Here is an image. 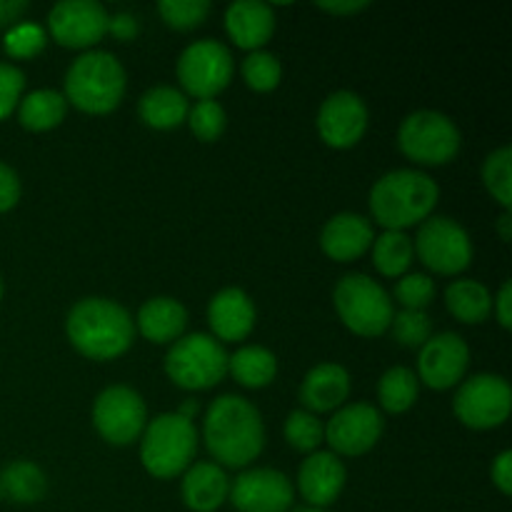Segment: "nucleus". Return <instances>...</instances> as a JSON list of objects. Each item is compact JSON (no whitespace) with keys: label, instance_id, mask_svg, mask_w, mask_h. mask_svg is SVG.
<instances>
[{"label":"nucleus","instance_id":"obj_1","mask_svg":"<svg viewBox=\"0 0 512 512\" xmlns=\"http://www.w3.org/2000/svg\"><path fill=\"white\" fill-rule=\"evenodd\" d=\"M263 420L240 395H220L205 418V445L215 460L230 468L253 463L263 450Z\"/></svg>","mask_w":512,"mask_h":512},{"label":"nucleus","instance_id":"obj_2","mask_svg":"<svg viewBox=\"0 0 512 512\" xmlns=\"http://www.w3.org/2000/svg\"><path fill=\"white\" fill-rule=\"evenodd\" d=\"M68 338L85 358L110 360L133 343V320L128 310L105 298H85L68 313Z\"/></svg>","mask_w":512,"mask_h":512},{"label":"nucleus","instance_id":"obj_3","mask_svg":"<svg viewBox=\"0 0 512 512\" xmlns=\"http://www.w3.org/2000/svg\"><path fill=\"white\" fill-rule=\"evenodd\" d=\"M438 185L420 170H393L370 190L373 218L388 230H403L433 213Z\"/></svg>","mask_w":512,"mask_h":512},{"label":"nucleus","instance_id":"obj_4","mask_svg":"<svg viewBox=\"0 0 512 512\" xmlns=\"http://www.w3.org/2000/svg\"><path fill=\"white\" fill-rule=\"evenodd\" d=\"M125 93V70L118 58L103 50L85 53L65 75V95L75 108L105 115L118 108Z\"/></svg>","mask_w":512,"mask_h":512},{"label":"nucleus","instance_id":"obj_5","mask_svg":"<svg viewBox=\"0 0 512 512\" xmlns=\"http://www.w3.org/2000/svg\"><path fill=\"white\" fill-rule=\"evenodd\" d=\"M198 448V433L190 420L178 413L155 418L148 425L140 445V460L153 478H175L188 468Z\"/></svg>","mask_w":512,"mask_h":512},{"label":"nucleus","instance_id":"obj_6","mask_svg":"<svg viewBox=\"0 0 512 512\" xmlns=\"http://www.w3.org/2000/svg\"><path fill=\"white\" fill-rule=\"evenodd\" d=\"M333 300L340 320L363 338H378L393 323L390 295L368 275H345L335 285Z\"/></svg>","mask_w":512,"mask_h":512},{"label":"nucleus","instance_id":"obj_7","mask_svg":"<svg viewBox=\"0 0 512 512\" xmlns=\"http://www.w3.org/2000/svg\"><path fill=\"white\" fill-rule=\"evenodd\" d=\"M165 373L185 390L213 388L228 373V353L210 335H185L170 348L165 358Z\"/></svg>","mask_w":512,"mask_h":512},{"label":"nucleus","instance_id":"obj_8","mask_svg":"<svg viewBox=\"0 0 512 512\" xmlns=\"http://www.w3.org/2000/svg\"><path fill=\"white\" fill-rule=\"evenodd\" d=\"M400 150L423 165H443L460 150V133L453 120L435 110L408 115L398 130Z\"/></svg>","mask_w":512,"mask_h":512},{"label":"nucleus","instance_id":"obj_9","mask_svg":"<svg viewBox=\"0 0 512 512\" xmlns=\"http://www.w3.org/2000/svg\"><path fill=\"white\" fill-rule=\"evenodd\" d=\"M233 78L230 50L218 40H198L188 45L178 60V80L190 95L213 100Z\"/></svg>","mask_w":512,"mask_h":512},{"label":"nucleus","instance_id":"obj_10","mask_svg":"<svg viewBox=\"0 0 512 512\" xmlns=\"http://www.w3.org/2000/svg\"><path fill=\"white\" fill-rule=\"evenodd\" d=\"M455 415L473 430L498 428L508 420L512 390L500 375H475L455 395Z\"/></svg>","mask_w":512,"mask_h":512},{"label":"nucleus","instance_id":"obj_11","mask_svg":"<svg viewBox=\"0 0 512 512\" xmlns=\"http://www.w3.org/2000/svg\"><path fill=\"white\" fill-rule=\"evenodd\" d=\"M415 250L425 268L440 275H455L465 270L473 258V245L463 225L450 218L425 220L415 238Z\"/></svg>","mask_w":512,"mask_h":512},{"label":"nucleus","instance_id":"obj_12","mask_svg":"<svg viewBox=\"0 0 512 512\" xmlns=\"http://www.w3.org/2000/svg\"><path fill=\"white\" fill-rule=\"evenodd\" d=\"M93 423L98 433L113 445H128L143 433L145 403L133 388L113 385L95 400Z\"/></svg>","mask_w":512,"mask_h":512},{"label":"nucleus","instance_id":"obj_13","mask_svg":"<svg viewBox=\"0 0 512 512\" xmlns=\"http://www.w3.org/2000/svg\"><path fill=\"white\" fill-rule=\"evenodd\" d=\"M50 33L65 48H88L103 40L110 18L95 0H63L50 10Z\"/></svg>","mask_w":512,"mask_h":512},{"label":"nucleus","instance_id":"obj_14","mask_svg":"<svg viewBox=\"0 0 512 512\" xmlns=\"http://www.w3.org/2000/svg\"><path fill=\"white\" fill-rule=\"evenodd\" d=\"M238 512H288L293 505V485L278 470H248L230 488Z\"/></svg>","mask_w":512,"mask_h":512},{"label":"nucleus","instance_id":"obj_15","mask_svg":"<svg viewBox=\"0 0 512 512\" xmlns=\"http://www.w3.org/2000/svg\"><path fill=\"white\" fill-rule=\"evenodd\" d=\"M383 435V418L368 403H355L333 415L325 428V440L340 455H363L375 448Z\"/></svg>","mask_w":512,"mask_h":512},{"label":"nucleus","instance_id":"obj_16","mask_svg":"<svg viewBox=\"0 0 512 512\" xmlns=\"http://www.w3.org/2000/svg\"><path fill=\"white\" fill-rule=\"evenodd\" d=\"M468 358V343L458 333L435 335L420 350V380L433 390L453 388L458 380H463L465 370H468Z\"/></svg>","mask_w":512,"mask_h":512},{"label":"nucleus","instance_id":"obj_17","mask_svg":"<svg viewBox=\"0 0 512 512\" xmlns=\"http://www.w3.org/2000/svg\"><path fill=\"white\" fill-rule=\"evenodd\" d=\"M368 128V108L350 90H338L320 105V138L333 148H353Z\"/></svg>","mask_w":512,"mask_h":512},{"label":"nucleus","instance_id":"obj_18","mask_svg":"<svg viewBox=\"0 0 512 512\" xmlns=\"http://www.w3.org/2000/svg\"><path fill=\"white\" fill-rule=\"evenodd\" d=\"M345 485V465L333 453H313L298 473V488L313 508L323 510L338 500Z\"/></svg>","mask_w":512,"mask_h":512},{"label":"nucleus","instance_id":"obj_19","mask_svg":"<svg viewBox=\"0 0 512 512\" xmlns=\"http://www.w3.org/2000/svg\"><path fill=\"white\" fill-rule=\"evenodd\" d=\"M373 240V225L363 215L355 213L335 215L320 235L323 253L338 263H350V260L360 258L373 245Z\"/></svg>","mask_w":512,"mask_h":512},{"label":"nucleus","instance_id":"obj_20","mask_svg":"<svg viewBox=\"0 0 512 512\" xmlns=\"http://www.w3.org/2000/svg\"><path fill=\"white\" fill-rule=\"evenodd\" d=\"M225 28L235 45L243 50H258L270 40L275 30V15L268 3L260 0H238L225 10Z\"/></svg>","mask_w":512,"mask_h":512},{"label":"nucleus","instance_id":"obj_21","mask_svg":"<svg viewBox=\"0 0 512 512\" xmlns=\"http://www.w3.org/2000/svg\"><path fill=\"white\" fill-rule=\"evenodd\" d=\"M208 323L220 340H243L255 325V308L240 288H225L210 300Z\"/></svg>","mask_w":512,"mask_h":512},{"label":"nucleus","instance_id":"obj_22","mask_svg":"<svg viewBox=\"0 0 512 512\" xmlns=\"http://www.w3.org/2000/svg\"><path fill=\"white\" fill-rule=\"evenodd\" d=\"M350 393V375L343 365H315L300 385V400L313 413H330L345 403Z\"/></svg>","mask_w":512,"mask_h":512},{"label":"nucleus","instance_id":"obj_23","mask_svg":"<svg viewBox=\"0 0 512 512\" xmlns=\"http://www.w3.org/2000/svg\"><path fill=\"white\" fill-rule=\"evenodd\" d=\"M228 475L213 463H198L185 473L183 500L193 512H213L228 500Z\"/></svg>","mask_w":512,"mask_h":512},{"label":"nucleus","instance_id":"obj_24","mask_svg":"<svg viewBox=\"0 0 512 512\" xmlns=\"http://www.w3.org/2000/svg\"><path fill=\"white\" fill-rule=\"evenodd\" d=\"M188 323V313L173 298H153L140 308L138 328L153 343H170L180 338Z\"/></svg>","mask_w":512,"mask_h":512},{"label":"nucleus","instance_id":"obj_25","mask_svg":"<svg viewBox=\"0 0 512 512\" xmlns=\"http://www.w3.org/2000/svg\"><path fill=\"white\" fill-rule=\"evenodd\" d=\"M138 110L145 125L158 130H170L178 128L188 118V100H185V95L180 90L160 85V88L148 90L140 98Z\"/></svg>","mask_w":512,"mask_h":512},{"label":"nucleus","instance_id":"obj_26","mask_svg":"<svg viewBox=\"0 0 512 512\" xmlns=\"http://www.w3.org/2000/svg\"><path fill=\"white\" fill-rule=\"evenodd\" d=\"M445 303L460 323L473 325L488 320L490 310H493V298H490L488 288L478 280H455L445 290Z\"/></svg>","mask_w":512,"mask_h":512},{"label":"nucleus","instance_id":"obj_27","mask_svg":"<svg viewBox=\"0 0 512 512\" xmlns=\"http://www.w3.org/2000/svg\"><path fill=\"white\" fill-rule=\"evenodd\" d=\"M228 370L245 388H265L268 383H273L278 363H275V355L270 350L250 345V348H240L233 358H228Z\"/></svg>","mask_w":512,"mask_h":512},{"label":"nucleus","instance_id":"obj_28","mask_svg":"<svg viewBox=\"0 0 512 512\" xmlns=\"http://www.w3.org/2000/svg\"><path fill=\"white\" fill-rule=\"evenodd\" d=\"M45 490H48V480H45L43 470L28 460L8 465L0 475V493L13 503H38Z\"/></svg>","mask_w":512,"mask_h":512},{"label":"nucleus","instance_id":"obj_29","mask_svg":"<svg viewBox=\"0 0 512 512\" xmlns=\"http://www.w3.org/2000/svg\"><path fill=\"white\" fill-rule=\"evenodd\" d=\"M65 110H68V100L63 98L55 90H33L23 98L20 103V123L28 130H50L65 118Z\"/></svg>","mask_w":512,"mask_h":512},{"label":"nucleus","instance_id":"obj_30","mask_svg":"<svg viewBox=\"0 0 512 512\" xmlns=\"http://www.w3.org/2000/svg\"><path fill=\"white\" fill-rule=\"evenodd\" d=\"M373 263L388 278H398L413 263V243L403 230H388L373 245Z\"/></svg>","mask_w":512,"mask_h":512},{"label":"nucleus","instance_id":"obj_31","mask_svg":"<svg viewBox=\"0 0 512 512\" xmlns=\"http://www.w3.org/2000/svg\"><path fill=\"white\" fill-rule=\"evenodd\" d=\"M378 398L388 413H405L418 398V378L408 368H390L378 383Z\"/></svg>","mask_w":512,"mask_h":512},{"label":"nucleus","instance_id":"obj_32","mask_svg":"<svg viewBox=\"0 0 512 512\" xmlns=\"http://www.w3.org/2000/svg\"><path fill=\"white\" fill-rule=\"evenodd\" d=\"M510 163H512V150L505 145V148L495 150V153L488 155L483 165V180L488 193L503 205L505 210H510L512 205V173H510Z\"/></svg>","mask_w":512,"mask_h":512},{"label":"nucleus","instance_id":"obj_33","mask_svg":"<svg viewBox=\"0 0 512 512\" xmlns=\"http://www.w3.org/2000/svg\"><path fill=\"white\" fill-rule=\"evenodd\" d=\"M325 438V428L320 425V420L313 413H305V410H293L285 420V440L293 445L300 453H310V450L318 448Z\"/></svg>","mask_w":512,"mask_h":512},{"label":"nucleus","instance_id":"obj_34","mask_svg":"<svg viewBox=\"0 0 512 512\" xmlns=\"http://www.w3.org/2000/svg\"><path fill=\"white\" fill-rule=\"evenodd\" d=\"M280 75H283V68H280V60L273 53L255 50L243 60L245 83L258 90V93H268V90L278 88Z\"/></svg>","mask_w":512,"mask_h":512},{"label":"nucleus","instance_id":"obj_35","mask_svg":"<svg viewBox=\"0 0 512 512\" xmlns=\"http://www.w3.org/2000/svg\"><path fill=\"white\" fill-rule=\"evenodd\" d=\"M188 123L195 138L203 143H213L225 130V110L215 100H200L193 110H188Z\"/></svg>","mask_w":512,"mask_h":512},{"label":"nucleus","instance_id":"obj_36","mask_svg":"<svg viewBox=\"0 0 512 512\" xmlns=\"http://www.w3.org/2000/svg\"><path fill=\"white\" fill-rule=\"evenodd\" d=\"M158 10L170 28L190 30L203 23L205 15L210 13V3L208 0H163Z\"/></svg>","mask_w":512,"mask_h":512},{"label":"nucleus","instance_id":"obj_37","mask_svg":"<svg viewBox=\"0 0 512 512\" xmlns=\"http://www.w3.org/2000/svg\"><path fill=\"white\" fill-rule=\"evenodd\" d=\"M390 328H393L395 340L405 348H420L430 340V318L425 310H403L393 315Z\"/></svg>","mask_w":512,"mask_h":512},{"label":"nucleus","instance_id":"obj_38","mask_svg":"<svg viewBox=\"0 0 512 512\" xmlns=\"http://www.w3.org/2000/svg\"><path fill=\"white\" fill-rule=\"evenodd\" d=\"M435 295V285L428 275L413 273L405 275L403 280H398L395 285V300L400 305H405V310H425L430 305Z\"/></svg>","mask_w":512,"mask_h":512},{"label":"nucleus","instance_id":"obj_39","mask_svg":"<svg viewBox=\"0 0 512 512\" xmlns=\"http://www.w3.org/2000/svg\"><path fill=\"white\" fill-rule=\"evenodd\" d=\"M45 48V33L40 25L23 23L15 25L8 35H5V53L10 58H33Z\"/></svg>","mask_w":512,"mask_h":512},{"label":"nucleus","instance_id":"obj_40","mask_svg":"<svg viewBox=\"0 0 512 512\" xmlns=\"http://www.w3.org/2000/svg\"><path fill=\"white\" fill-rule=\"evenodd\" d=\"M25 88V75L15 65H0V118L13 113L15 103Z\"/></svg>","mask_w":512,"mask_h":512},{"label":"nucleus","instance_id":"obj_41","mask_svg":"<svg viewBox=\"0 0 512 512\" xmlns=\"http://www.w3.org/2000/svg\"><path fill=\"white\" fill-rule=\"evenodd\" d=\"M20 198V180L10 165L0 163V213L13 208Z\"/></svg>","mask_w":512,"mask_h":512},{"label":"nucleus","instance_id":"obj_42","mask_svg":"<svg viewBox=\"0 0 512 512\" xmlns=\"http://www.w3.org/2000/svg\"><path fill=\"white\" fill-rule=\"evenodd\" d=\"M490 475H493V483L498 485L500 493L503 495L512 493V453L510 450H505V453H500L498 458H495Z\"/></svg>","mask_w":512,"mask_h":512},{"label":"nucleus","instance_id":"obj_43","mask_svg":"<svg viewBox=\"0 0 512 512\" xmlns=\"http://www.w3.org/2000/svg\"><path fill=\"white\" fill-rule=\"evenodd\" d=\"M510 305H512V283L510 280H505L503 288H500V293H498V320L505 330L512 328Z\"/></svg>","mask_w":512,"mask_h":512},{"label":"nucleus","instance_id":"obj_44","mask_svg":"<svg viewBox=\"0 0 512 512\" xmlns=\"http://www.w3.org/2000/svg\"><path fill=\"white\" fill-rule=\"evenodd\" d=\"M108 30H113L115 35H118V38H133L135 35V30H138V25H135V18L133 15H115L113 20H110V25H108Z\"/></svg>","mask_w":512,"mask_h":512},{"label":"nucleus","instance_id":"obj_45","mask_svg":"<svg viewBox=\"0 0 512 512\" xmlns=\"http://www.w3.org/2000/svg\"><path fill=\"white\" fill-rule=\"evenodd\" d=\"M318 8L328 10L333 15H353L358 10L368 8V3L365 0H348V3H318Z\"/></svg>","mask_w":512,"mask_h":512},{"label":"nucleus","instance_id":"obj_46","mask_svg":"<svg viewBox=\"0 0 512 512\" xmlns=\"http://www.w3.org/2000/svg\"><path fill=\"white\" fill-rule=\"evenodd\" d=\"M28 8V3L23 0H0V25H8L13 20H18V15Z\"/></svg>","mask_w":512,"mask_h":512},{"label":"nucleus","instance_id":"obj_47","mask_svg":"<svg viewBox=\"0 0 512 512\" xmlns=\"http://www.w3.org/2000/svg\"><path fill=\"white\" fill-rule=\"evenodd\" d=\"M512 215H510V210H505L503 215H500V220H498V230H500V238L505 240V243H508V240L512 238Z\"/></svg>","mask_w":512,"mask_h":512},{"label":"nucleus","instance_id":"obj_48","mask_svg":"<svg viewBox=\"0 0 512 512\" xmlns=\"http://www.w3.org/2000/svg\"><path fill=\"white\" fill-rule=\"evenodd\" d=\"M198 413V403H193V400H190V403H185L183 408H180V418H185V420H193V415Z\"/></svg>","mask_w":512,"mask_h":512},{"label":"nucleus","instance_id":"obj_49","mask_svg":"<svg viewBox=\"0 0 512 512\" xmlns=\"http://www.w3.org/2000/svg\"><path fill=\"white\" fill-rule=\"evenodd\" d=\"M293 512H325V510H318V508H300V510H293Z\"/></svg>","mask_w":512,"mask_h":512},{"label":"nucleus","instance_id":"obj_50","mask_svg":"<svg viewBox=\"0 0 512 512\" xmlns=\"http://www.w3.org/2000/svg\"><path fill=\"white\" fill-rule=\"evenodd\" d=\"M0 298H3V283H0Z\"/></svg>","mask_w":512,"mask_h":512}]
</instances>
